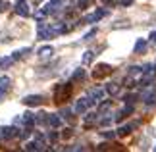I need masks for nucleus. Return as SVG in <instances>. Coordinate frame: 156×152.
<instances>
[{"mask_svg":"<svg viewBox=\"0 0 156 152\" xmlns=\"http://www.w3.org/2000/svg\"><path fill=\"white\" fill-rule=\"evenodd\" d=\"M83 75H85V71H83V69H77L75 73H73V79H83Z\"/></svg>","mask_w":156,"mask_h":152,"instance_id":"nucleus-12","label":"nucleus"},{"mask_svg":"<svg viewBox=\"0 0 156 152\" xmlns=\"http://www.w3.org/2000/svg\"><path fill=\"white\" fill-rule=\"evenodd\" d=\"M91 2H93V0H79V8H81V10H85L87 6H91Z\"/></svg>","mask_w":156,"mask_h":152,"instance_id":"nucleus-9","label":"nucleus"},{"mask_svg":"<svg viewBox=\"0 0 156 152\" xmlns=\"http://www.w3.org/2000/svg\"><path fill=\"white\" fill-rule=\"evenodd\" d=\"M23 102H25V104H31V106H35V104H41V102H43V96H27V98L25 100H23Z\"/></svg>","mask_w":156,"mask_h":152,"instance_id":"nucleus-2","label":"nucleus"},{"mask_svg":"<svg viewBox=\"0 0 156 152\" xmlns=\"http://www.w3.org/2000/svg\"><path fill=\"white\" fill-rule=\"evenodd\" d=\"M151 41H156V31H154V33H151Z\"/></svg>","mask_w":156,"mask_h":152,"instance_id":"nucleus-17","label":"nucleus"},{"mask_svg":"<svg viewBox=\"0 0 156 152\" xmlns=\"http://www.w3.org/2000/svg\"><path fill=\"white\" fill-rule=\"evenodd\" d=\"M104 137H106V139H112V137H114V133H110V131H106V133H104Z\"/></svg>","mask_w":156,"mask_h":152,"instance_id":"nucleus-16","label":"nucleus"},{"mask_svg":"<svg viewBox=\"0 0 156 152\" xmlns=\"http://www.w3.org/2000/svg\"><path fill=\"white\" fill-rule=\"evenodd\" d=\"M106 89H108V93H110V94H116V93H118V90H119V87H118V85H116V83H110V85H108V87H106Z\"/></svg>","mask_w":156,"mask_h":152,"instance_id":"nucleus-8","label":"nucleus"},{"mask_svg":"<svg viewBox=\"0 0 156 152\" xmlns=\"http://www.w3.org/2000/svg\"><path fill=\"white\" fill-rule=\"evenodd\" d=\"M27 4L25 2H20V4H17V14H21V16H27Z\"/></svg>","mask_w":156,"mask_h":152,"instance_id":"nucleus-5","label":"nucleus"},{"mask_svg":"<svg viewBox=\"0 0 156 152\" xmlns=\"http://www.w3.org/2000/svg\"><path fill=\"white\" fill-rule=\"evenodd\" d=\"M154 150H156V147H154Z\"/></svg>","mask_w":156,"mask_h":152,"instance_id":"nucleus-18","label":"nucleus"},{"mask_svg":"<svg viewBox=\"0 0 156 152\" xmlns=\"http://www.w3.org/2000/svg\"><path fill=\"white\" fill-rule=\"evenodd\" d=\"M48 121H50V125H54V127H58V125H60V118H56V115L48 118Z\"/></svg>","mask_w":156,"mask_h":152,"instance_id":"nucleus-10","label":"nucleus"},{"mask_svg":"<svg viewBox=\"0 0 156 152\" xmlns=\"http://www.w3.org/2000/svg\"><path fill=\"white\" fill-rule=\"evenodd\" d=\"M91 60H93V52H85V56H83V62H91Z\"/></svg>","mask_w":156,"mask_h":152,"instance_id":"nucleus-14","label":"nucleus"},{"mask_svg":"<svg viewBox=\"0 0 156 152\" xmlns=\"http://www.w3.org/2000/svg\"><path fill=\"white\" fill-rule=\"evenodd\" d=\"M129 131H131V125H123V127H119V131H118V135H129Z\"/></svg>","mask_w":156,"mask_h":152,"instance_id":"nucleus-7","label":"nucleus"},{"mask_svg":"<svg viewBox=\"0 0 156 152\" xmlns=\"http://www.w3.org/2000/svg\"><path fill=\"white\" fill-rule=\"evenodd\" d=\"M110 73V65H106V64H100L97 69H94V77H102V75H108Z\"/></svg>","mask_w":156,"mask_h":152,"instance_id":"nucleus-1","label":"nucleus"},{"mask_svg":"<svg viewBox=\"0 0 156 152\" xmlns=\"http://www.w3.org/2000/svg\"><path fill=\"white\" fill-rule=\"evenodd\" d=\"M39 54H41L43 58H48L50 54H52V46H44V48H41V50H39Z\"/></svg>","mask_w":156,"mask_h":152,"instance_id":"nucleus-6","label":"nucleus"},{"mask_svg":"<svg viewBox=\"0 0 156 152\" xmlns=\"http://www.w3.org/2000/svg\"><path fill=\"white\" fill-rule=\"evenodd\" d=\"M129 73H131V75L141 73V68H137V65H131V68H129Z\"/></svg>","mask_w":156,"mask_h":152,"instance_id":"nucleus-13","label":"nucleus"},{"mask_svg":"<svg viewBox=\"0 0 156 152\" xmlns=\"http://www.w3.org/2000/svg\"><path fill=\"white\" fill-rule=\"evenodd\" d=\"M145 48H147V41H145V39H139V41L135 42V52H137V54L145 52Z\"/></svg>","mask_w":156,"mask_h":152,"instance_id":"nucleus-3","label":"nucleus"},{"mask_svg":"<svg viewBox=\"0 0 156 152\" xmlns=\"http://www.w3.org/2000/svg\"><path fill=\"white\" fill-rule=\"evenodd\" d=\"M154 102H156V93H152V94L147 96V104H154Z\"/></svg>","mask_w":156,"mask_h":152,"instance_id":"nucleus-11","label":"nucleus"},{"mask_svg":"<svg viewBox=\"0 0 156 152\" xmlns=\"http://www.w3.org/2000/svg\"><path fill=\"white\" fill-rule=\"evenodd\" d=\"M131 2H133V0H122V2H119V4H122V6H129Z\"/></svg>","mask_w":156,"mask_h":152,"instance_id":"nucleus-15","label":"nucleus"},{"mask_svg":"<svg viewBox=\"0 0 156 152\" xmlns=\"http://www.w3.org/2000/svg\"><path fill=\"white\" fill-rule=\"evenodd\" d=\"M85 108H87V100H79V102H77V106H75V112L77 114H83V112H85Z\"/></svg>","mask_w":156,"mask_h":152,"instance_id":"nucleus-4","label":"nucleus"}]
</instances>
